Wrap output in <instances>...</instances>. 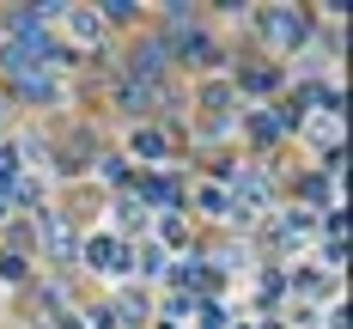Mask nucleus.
<instances>
[{"label": "nucleus", "instance_id": "nucleus-12", "mask_svg": "<svg viewBox=\"0 0 353 329\" xmlns=\"http://www.w3.org/2000/svg\"><path fill=\"white\" fill-rule=\"evenodd\" d=\"M274 134H281V122H274L268 110H262V116H250V141H256V146H274Z\"/></svg>", "mask_w": 353, "mask_h": 329}, {"label": "nucleus", "instance_id": "nucleus-7", "mask_svg": "<svg viewBox=\"0 0 353 329\" xmlns=\"http://www.w3.org/2000/svg\"><path fill=\"white\" fill-rule=\"evenodd\" d=\"M141 201H152V208H176L183 189H176V177H146L141 183Z\"/></svg>", "mask_w": 353, "mask_h": 329}, {"label": "nucleus", "instance_id": "nucleus-18", "mask_svg": "<svg viewBox=\"0 0 353 329\" xmlns=\"http://www.w3.org/2000/svg\"><path fill=\"white\" fill-rule=\"evenodd\" d=\"M116 219L122 226H141V201H116Z\"/></svg>", "mask_w": 353, "mask_h": 329}, {"label": "nucleus", "instance_id": "nucleus-10", "mask_svg": "<svg viewBox=\"0 0 353 329\" xmlns=\"http://www.w3.org/2000/svg\"><path fill=\"white\" fill-rule=\"evenodd\" d=\"M49 250H55V256H79V238H73V226H55V219H49Z\"/></svg>", "mask_w": 353, "mask_h": 329}, {"label": "nucleus", "instance_id": "nucleus-6", "mask_svg": "<svg viewBox=\"0 0 353 329\" xmlns=\"http://www.w3.org/2000/svg\"><path fill=\"white\" fill-rule=\"evenodd\" d=\"M61 19H68V31L79 37V43H98V37H104V19H98L92 6H68Z\"/></svg>", "mask_w": 353, "mask_h": 329}, {"label": "nucleus", "instance_id": "nucleus-16", "mask_svg": "<svg viewBox=\"0 0 353 329\" xmlns=\"http://www.w3.org/2000/svg\"><path fill=\"white\" fill-rule=\"evenodd\" d=\"M256 292H262V305H274V299L286 292V281H281V275H262V287H256Z\"/></svg>", "mask_w": 353, "mask_h": 329}, {"label": "nucleus", "instance_id": "nucleus-15", "mask_svg": "<svg viewBox=\"0 0 353 329\" xmlns=\"http://www.w3.org/2000/svg\"><path fill=\"white\" fill-rule=\"evenodd\" d=\"M201 208H208V214H225V208H232V195H225L219 183H208V189H201Z\"/></svg>", "mask_w": 353, "mask_h": 329}, {"label": "nucleus", "instance_id": "nucleus-11", "mask_svg": "<svg viewBox=\"0 0 353 329\" xmlns=\"http://www.w3.org/2000/svg\"><path fill=\"white\" fill-rule=\"evenodd\" d=\"M134 152H141V159H159V152H171V141H165L159 128H141V134H134Z\"/></svg>", "mask_w": 353, "mask_h": 329}, {"label": "nucleus", "instance_id": "nucleus-5", "mask_svg": "<svg viewBox=\"0 0 353 329\" xmlns=\"http://www.w3.org/2000/svg\"><path fill=\"white\" fill-rule=\"evenodd\" d=\"M171 55H183V61H219V49H213L208 31H183V37L171 43Z\"/></svg>", "mask_w": 353, "mask_h": 329}, {"label": "nucleus", "instance_id": "nucleus-13", "mask_svg": "<svg viewBox=\"0 0 353 329\" xmlns=\"http://www.w3.org/2000/svg\"><path fill=\"white\" fill-rule=\"evenodd\" d=\"M201 110H232V86L208 79V86H201Z\"/></svg>", "mask_w": 353, "mask_h": 329}, {"label": "nucleus", "instance_id": "nucleus-3", "mask_svg": "<svg viewBox=\"0 0 353 329\" xmlns=\"http://www.w3.org/2000/svg\"><path fill=\"white\" fill-rule=\"evenodd\" d=\"M6 79H12V98H25V104H55L61 98V79L49 68H12Z\"/></svg>", "mask_w": 353, "mask_h": 329}, {"label": "nucleus", "instance_id": "nucleus-2", "mask_svg": "<svg viewBox=\"0 0 353 329\" xmlns=\"http://www.w3.org/2000/svg\"><path fill=\"white\" fill-rule=\"evenodd\" d=\"M256 25H262V31L274 37V49H305V43H311V25H305V12H292V6H268V12H256Z\"/></svg>", "mask_w": 353, "mask_h": 329}, {"label": "nucleus", "instance_id": "nucleus-14", "mask_svg": "<svg viewBox=\"0 0 353 329\" xmlns=\"http://www.w3.org/2000/svg\"><path fill=\"white\" fill-rule=\"evenodd\" d=\"M292 292H305V299H323V292H329V281H323V275H311V268H305V275H299V281H292Z\"/></svg>", "mask_w": 353, "mask_h": 329}, {"label": "nucleus", "instance_id": "nucleus-8", "mask_svg": "<svg viewBox=\"0 0 353 329\" xmlns=\"http://www.w3.org/2000/svg\"><path fill=\"white\" fill-rule=\"evenodd\" d=\"M152 98H159V86H134V79H122V92H116V104L128 110V116H141V110H152Z\"/></svg>", "mask_w": 353, "mask_h": 329}, {"label": "nucleus", "instance_id": "nucleus-1", "mask_svg": "<svg viewBox=\"0 0 353 329\" xmlns=\"http://www.w3.org/2000/svg\"><path fill=\"white\" fill-rule=\"evenodd\" d=\"M171 68V37H141L134 49H128V79L134 86H159Z\"/></svg>", "mask_w": 353, "mask_h": 329}, {"label": "nucleus", "instance_id": "nucleus-4", "mask_svg": "<svg viewBox=\"0 0 353 329\" xmlns=\"http://www.w3.org/2000/svg\"><path fill=\"white\" fill-rule=\"evenodd\" d=\"M85 262L104 268V275H128V244H122V238H92V244H85Z\"/></svg>", "mask_w": 353, "mask_h": 329}, {"label": "nucleus", "instance_id": "nucleus-9", "mask_svg": "<svg viewBox=\"0 0 353 329\" xmlns=\"http://www.w3.org/2000/svg\"><path fill=\"white\" fill-rule=\"evenodd\" d=\"M299 195H305L311 208H329V201H335V183H329V177H305V183H299Z\"/></svg>", "mask_w": 353, "mask_h": 329}, {"label": "nucleus", "instance_id": "nucleus-17", "mask_svg": "<svg viewBox=\"0 0 353 329\" xmlns=\"http://www.w3.org/2000/svg\"><path fill=\"white\" fill-rule=\"evenodd\" d=\"M244 86H250V92H262V98H268V92H274L281 79H274V73H244Z\"/></svg>", "mask_w": 353, "mask_h": 329}]
</instances>
